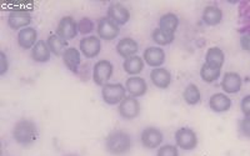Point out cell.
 Here are the masks:
<instances>
[{
  "label": "cell",
  "mask_w": 250,
  "mask_h": 156,
  "mask_svg": "<svg viewBox=\"0 0 250 156\" xmlns=\"http://www.w3.org/2000/svg\"><path fill=\"white\" fill-rule=\"evenodd\" d=\"M223 93L227 95H235L243 89V78L236 71H227L222 78Z\"/></svg>",
  "instance_id": "7c38bea8"
},
{
  "label": "cell",
  "mask_w": 250,
  "mask_h": 156,
  "mask_svg": "<svg viewBox=\"0 0 250 156\" xmlns=\"http://www.w3.org/2000/svg\"><path fill=\"white\" fill-rule=\"evenodd\" d=\"M150 82L159 90H167L173 82V75L167 68H155L150 71Z\"/></svg>",
  "instance_id": "2e32d148"
},
{
  "label": "cell",
  "mask_w": 250,
  "mask_h": 156,
  "mask_svg": "<svg viewBox=\"0 0 250 156\" xmlns=\"http://www.w3.org/2000/svg\"><path fill=\"white\" fill-rule=\"evenodd\" d=\"M104 146L109 155L126 156L134 148V139L131 134L123 129H115L106 135Z\"/></svg>",
  "instance_id": "6da1fadb"
},
{
  "label": "cell",
  "mask_w": 250,
  "mask_h": 156,
  "mask_svg": "<svg viewBox=\"0 0 250 156\" xmlns=\"http://www.w3.org/2000/svg\"><path fill=\"white\" fill-rule=\"evenodd\" d=\"M46 44H48L49 49H50L51 54L55 55V57H62L64 51L69 48L68 41L62 39V38H60L57 33H53V34L48 35V38H46Z\"/></svg>",
  "instance_id": "484cf974"
},
{
  "label": "cell",
  "mask_w": 250,
  "mask_h": 156,
  "mask_svg": "<svg viewBox=\"0 0 250 156\" xmlns=\"http://www.w3.org/2000/svg\"><path fill=\"white\" fill-rule=\"evenodd\" d=\"M223 10L216 5H207L203 9L202 20L208 26H218L223 21Z\"/></svg>",
  "instance_id": "7402d4cb"
},
{
  "label": "cell",
  "mask_w": 250,
  "mask_h": 156,
  "mask_svg": "<svg viewBox=\"0 0 250 156\" xmlns=\"http://www.w3.org/2000/svg\"><path fill=\"white\" fill-rule=\"evenodd\" d=\"M33 21V14L28 9H13L6 18V23L12 30L20 31L30 26Z\"/></svg>",
  "instance_id": "52a82bcc"
},
{
  "label": "cell",
  "mask_w": 250,
  "mask_h": 156,
  "mask_svg": "<svg viewBox=\"0 0 250 156\" xmlns=\"http://www.w3.org/2000/svg\"><path fill=\"white\" fill-rule=\"evenodd\" d=\"M12 136L14 141L21 148H30L39 137V129L34 120L23 117L19 119L13 126Z\"/></svg>",
  "instance_id": "7a4b0ae2"
},
{
  "label": "cell",
  "mask_w": 250,
  "mask_h": 156,
  "mask_svg": "<svg viewBox=\"0 0 250 156\" xmlns=\"http://www.w3.org/2000/svg\"><path fill=\"white\" fill-rule=\"evenodd\" d=\"M222 75V69L211 66L207 62H204L200 68V79L207 84H213V82L218 81Z\"/></svg>",
  "instance_id": "83f0119b"
},
{
  "label": "cell",
  "mask_w": 250,
  "mask_h": 156,
  "mask_svg": "<svg viewBox=\"0 0 250 156\" xmlns=\"http://www.w3.org/2000/svg\"><path fill=\"white\" fill-rule=\"evenodd\" d=\"M240 110L244 117H250V94L245 95L240 101Z\"/></svg>",
  "instance_id": "e575fe53"
},
{
  "label": "cell",
  "mask_w": 250,
  "mask_h": 156,
  "mask_svg": "<svg viewBox=\"0 0 250 156\" xmlns=\"http://www.w3.org/2000/svg\"><path fill=\"white\" fill-rule=\"evenodd\" d=\"M175 145L183 151H194L199 145V137L194 129L189 126H182L174 134Z\"/></svg>",
  "instance_id": "3957f363"
},
{
  "label": "cell",
  "mask_w": 250,
  "mask_h": 156,
  "mask_svg": "<svg viewBox=\"0 0 250 156\" xmlns=\"http://www.w3.org/2000/svg\"><path fill=\"white\" fill-rule=\"evenodd\" d=\"M125 89L129 97L139 99L148 93V82L142 77H129L125 81Z\"/></svg>",
  "instance_id": "e0dca14e"
},
{
  "label": "cell",
  "mask_w": 250,
  "mask_h": 156,
  "mask_svg": "<svg viewBox=\"0 0 250 156\" xmlns=\"http://www.w3.org/2000/svg\"><path fill=\"white\" fill-rule=\"evenodd\" d=\"M9 69H10V61H9L8 55L4 51H0V77L6 75Z\"/></svg>",
  "instance_id": "d6a6232c"
},
{
  "label": "cell",
  "mask_w": 250,
  "mask_h": 156,
  "mask_svg": "<svg viewBox=\"0 0 250 156\" xmlns=\"http://www.w3.org/2000/svg\"><path fill=\"white\" fill-rule=\"evenodd\" d=\"M208 106L213 113L225 114L231 109L233 101H231L230 97L225 93H215L208 100Z\"/></svg>",
  "instance_id": "9a60e30c"
},
{
  "label": "cell",
  "mask_w": 250,
  "mask_h": 156,
  "mask_svg": "<svg viewBox=\"0 0 250 156\" xmlns=\"http://www.w3.org/2000/svg\"><path fill=\"white\" fill-rule=\"evenodd\" d=\"M120 34V26L114 23L108 17H103L98 20L97 35L104 41H113Z\"/></svg>",
  "instance_id": "30bf717a"
},
{
  "label": "cell",
  "mask_w": 250,
  "mask_h": 156,
  "mask_svg": "<svg viewBox=\"0 0 250 156\" xmlns=\"http://www.w3.org/2000/svg\"><path fill=\"white\" fill-rule=\"evenodd\" d=\"M238 130L242 136L250 139V117H244L239 121Z\"/></svg>",
  "instance_id": "1f68e13d"
},
{
  "label": "cell",
  "mask_w": 250,
  "mask_h": 156,
  "mask_svg": "<svg viewBox=\"0 0 250 156\" xmlns=\"http://www.w3.org/2000/svg\"><path fill=\"white\" fill-rule=\"evenodd\" d=\"M94 30H97V26L94 20L89 17H83L78 20V31L79 34L84 35V37H89L91 35Z\"/></svg>",
  "instance_id": "f546056e"
},
{
  "label": "cell",
  "mask_w": 250,
  "mask_h": 156,
  "mask_svg": "<svg viewBox=\"0 0 250 156\" xmlns=\"http://www.w3.org/2000/svg\"><path fill=\"white\" fill-rule=\"evenodd\" d=\"M113 74H114L113 62L108 59H100L94 64L91 78H93V81L95 85L103 88V86H105L106 84L110 82V79L113 78Z\"/></svg>",
  "instance_id": "277c9868"
},
{
  "label": "cell",
  "mask_w": 250,
  "mask_h": 156,
  "mask_svg": "<svg viewBox=\"0 0 250 156\" xmlns=\"http://www.w3.org/2000/svg\"><path fill=\"white\" fill-rule=\"evenodd\" d=\"M205 62L211 66H215V68L223 69L225 62V54L223 49H220L219 46H211L208 49L205 53Z\"/></svg>",
  "instance_id": "4316f807"
},
{
  "label": "cell",
  "mask_w": 250,
  "mask_h": 156,
  "mask_svg": "<svg viewBox=\"0 0 250 156\" xmlns=\"http://www.w3.org/2000/svg\"><path fill=\"white\" fill-rule=\"evenodd\" d=\"M51 55L53 54L46 44V40H39L30 50V59L37 64H46L50 61Z\"/></svg>",
  "instance_id": "44dd1931"
},
{
  "label": "cell",
  "mask_w": 250,
  "mask_h": 156,
  "mask_svg": "<svg viewBox=\"0 0 250 156\" xmlns=\"http://www.w3.org/2000/svg\"><path fill=\"white\" fill-rule=\"evenodd\" d=\"M102 99L109 106L119 105L120 102L126 98V89L125 85L120 82H109L105 86H103L102 91Z\"/></svg>",
  "instance_id": "5b68a950"
},
{
  "label": "cell",
  "mask_w": 250,
  "mask_h": 156,
  "mask_svg": "<svg viewBox=\"0 0 250 156\" xmlns=\"http://www.w3.org/2000/svg\"><path fill=\"white\" fill-rule=\"evenodd\" d=\"M82 53H80L79 48H74V46H70V48L66 49L62 54V59L65 68L69 71H71L73 74H78L79 73V69L82 66Z\"/></svg>",
  "instance_id": "ac0fdd59"
},
{
  "label": "cell",
  "mask_w": 250,
  "mask_h": 156,
  "mask_svg": "<svg viewBox=\"0 0 250 156\" xmlns=\"http://www.w3.org/2000/svg\"><path fill=\"white\" fill-rule=\"evenodd\" d=\"M142 113V105H140L139 99L133 97H126L119 105H118V114L119 117L124 120H135Z\"/></svg>",
  "instance_id": "ba28073f"
},
{
  "label": "cell",
  "mask_w": 250,
  "mask_h": 156,
  "mask_svg": "<svg viewBox=\"0 0 250 156\" xmlns=\"http://www.w3.org/2000/svg\"><path fill=\"white\" fill-rule=\"evenodd\" d=\"M62 156H80V155H78V154H74V153H70V154H65V155H62Z\"/></svg>",
  "instance_id": "d590c367"
},
{
  "label": "cell",
  "mask_w": 250,
  "mask_h": 156,
  "mask_svg": "<svg viewBox=\"0 0 250 156\" xmlns=\"http://www.w3.org/2000/svg\"><path fill=\"white\" fill-rule=\"evenodd\" d=\"M106 17L119 26H124L130 21V10L122 3H111L106 10Z\"/></svg>",
  "instance_id": "4fadbf2b"
},
{
  "label": "cell",
  "mask_w": 250,
  "mask_h": 156,
  "mask_svg": "<svg viewBox=\"0 0 250 156\" xmlns=\"http://www.w3.org/2000/svg\"><path fill=\"white\" fill-rule=\"evenodd\" d=\"M140 144L146 150H158L164 142V134L156 126H146L140 133Z\"/></svg>",
  "instance_id": "8992f818"
},
{
  "label": "cell",
  "mask_w": 250,
  "mask_h": 156,
  "mask_svg": "<svg viewBox=\"0 0 250 156\" xmlns=\"http://www.w3.org/2000/svg\"><path fill=\"white\" fill-rule=\"evenodd\" d=\"M180 25V19L179 17L175 14V13H165L158 20V28L162 29V30L167 31L169 34L175 35L176 30Z\"/></svg>",
  "instance_id": "603a6c76"
},
{
  "label": "cell",
  "mask_w": 250,
  "mask_h": 156,
  "mask_svg": "<svg viewBox=\"0 0 250 156\" xmlns=\"http://www.w3.org/2000/svg\"><path fill=\"white\" fill-rule=\"evenodd\" d=\"M103 49L102 39L98 35H89L80 39L79 50L82 55L86 59H95L99 57Z\"/></svg>",
  "instance_id": "9c48e42d"
},
{
  "label": "cell",
  "mask_w": 250,
  "mask_h": 156,
  "mask_svg": "<svg viewBox=\"0 0 250 156\" xmlns=\"http://www.w3.org/2000/svg\"><path fill=\"white\" fill-rule=\"evenodd\" d=\"M115 50H117L118 55L122 57L123 59H128V58L135 57L139 53V44L135 39L130 37L122 38L117 43L115 46Z\"/></svg>",
  "instance_id": "ffe728a7"
},
{
  "label": "cell",
  "mask_w": 250,
  "mask_h": 156,
  "mask_svg": "<svg viewBox=\"0 0 250 156\" xmlns=\"http://www.w3.org/2000/svg\"><path fill=\"white\" fill-rule=\"evenodd\" d=\"M203 95L202 91H200L199 86L194 84V82H190L185 86L184 91H183V100L185 101V104L189 106H195L198 104L202 102Z\"/></svg>",
  "instance_id": "d4e9b609"
},
{
  "label": "cell",
  "mask_w": 250,
  "mask_h": 156,
  "mask_svg": "<svg viewBox=\"0 0 250 156\" xmlns=\"http://www.w3.org/2000/svg\"><path fill=\"white\" fill-rule=\"evenodd\" d=\"M156 156H180L179 148L173 144H163L156 150Z\"/></svg>",
  "instance_id": "4dcf8cb0"
},
{
  "label": "cell",
  "mask_w": 250,
  "mask_h": 156,
  "mask_svg": "<svg viewBox=\"0 0 250 156\" xmlns=\"http://www.w3.org/2000/svg\"><path fill=\"white\" fill-rule=\"evenodd\" d=\"M38 41H39L38 40V31L33 26H28V28L23 29V30L18 31L17 43L20 49H23V50H31Z\"/></svg>",
  "instance_id": "d6986e66"
},
{
  "label": "cell",
  "mask_w": 250,
  "mask_h": 156,
  "mask_svg": "<svg viewBox=\"0 0 250 156\" xmlns=\"http://www.w3.org/2000/svg\"><path fill=\"white\" fill-rule=\"evenodd\" d=\"M145 62L143 57L135 55V57L128 58L123 62V70L129 75V77H139V74L144 70Z\"/></svg>",
  "instance_id": "cb8c5ba5"
},
{
  "label": "cell",
  "mask_w": 250,
  "mask_h": 156,
  "mask_svg": "<svg viewBox=\"0 0 250 156\" xmlns=\"http://www.w3.org/2000/svg\"><path fill=\"white\" fill-rule=\"evenodd\" d=\"M55 33L60 38L66 40V41L75 39L77 35L79 34V31H78V21L74 18L70 17V15H65V17H62L59 20Z\"/></svg>",
  "instance_id": "8fae6325"
},
{
  "label": "cell",
  "mask_w": 250,
  "mask_h": 156,
  "mask_svg": "<svg viewBox=\"0 0 250 156\" xmlns=\"http://www.w3.org/2000/svg\"><path fill=\"white\" fill-rule=\"evenodd\" d=\"M143 59H144L145 64L150 68H162L167 59V54H165L164 49L160 46H148L143 53Z\"/></svg>",
  "instance_id": "5bb4252c"
},
{
  "label": "cell",
  "mask_w": 250,
  "mask_h": 156,
  "mask_svg": "<svg viewBox=\"0 0 250 156\" xmlns=\"http://www.w3.org/2000/svg\"><path fill=\"white\" fill-rule=\"evenodd\" d=\"M151 40H153L154 43H155L156 46H168L170 44L174 43V40H175V35L174 34H169L167 31L162 30L156 26L155 29L151 33Z\"/></svg>",
  "instance_id": "f1b7e54d"
},
{
  "label": "cell",
  "mask_w": 250,
  "mask_h": 156,
  "mask_svg": "<svg viewBox=\"0 0 250 156\" xmlns=\"http://www.w3.org/2000/svg\"><path fill=\"white\" fill-rule=\"evenodd\" d=\"M239 44H240V48H242V50L247 51V53H250V30L245 31L244 34L240 37Z\"/></svg>",
  "instance_id": "836d02e7"
}]
</instances>
